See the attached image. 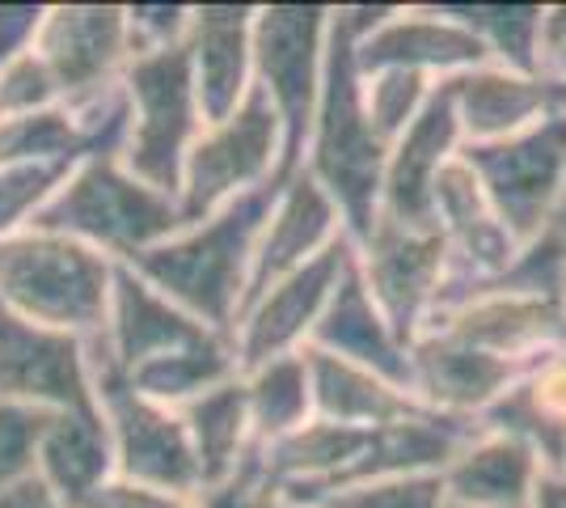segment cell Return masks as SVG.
I'll return each instance as SVG.
<instances>
[{"instance_id": "6da1fadb", "label": "cell", "mask_w": 566, "mask_h": 508, "mask_svg": "<svg viewBox=\"0 0 566 508\" xmlns=\"http://www.w3.org/2000/svg\"><path fill=\"white\" fill-rule=\"evenodd\" d=\"M275 191H280V183L241 195L212 217L182 225L174 238L136 255L127 267L144 276L161 297H169L174 305H182L190 318H199L208 331L233 339V326L245 305V289H250L254 246L271 217Z\"/></svg>"}, {"instance_id": "7a4b0ae2", "label": "cell", "mask_w": 566, "mask_h": 508, "mask_svg": "<svg viewBox=\"0 0 566 508\" xmlns=\"http://www.w3.org/2000/svg\"><path fill=\"white\" fill-rule=\"evenodd\" d=\"M385 157H389V145L373 132V123L364 115V90H359V69H355V30L338 4L331 18L322 97L313 111L301 169L338 204L352 242H359L373 229L380 212Z\"/></svg>"}, {"instance_id": "3957f363", "label": "cell", "mask_w": 566, "mask_h": 508, "mask_svg": "<svg viewBox=\"0 0 566 508\" xmlns=\"http://www.w3.org/2000/svg\"><path fill=\"white\" fill-rule=\"evenodd\" d=\"M34 225L90 246L111 263H132L174 238L182 229V212L174 195L136 178L123 157H81L39 208Z\"/></svg>"}, {"instance_id": "277c9868", "label": "cell", "mask_w": 566, "mask_h": 508, "mask_svg": "<svg viewBox=\"0 0 566 508\" xmlns=\"http://www.w3.org/2000/svg\"><path fill=\"white\" fill-rule=\"evenodd\" d=\"M115 263L90 246L30 225L0 242V310L94 343L111 310Z\"/></svg>"}, {"instance_id": "5b68a950", "label": "cell", "mask_w": 566, "mask_h": 508, "mask_svg": "<svg viewBox=\"0 0 566 508\" xmlns=\"http://www.w3.org/2000/svg\"><path fill=\"white\" fill-rule=\"evenodd\" d=\"M326 4H262L254 9V85L271 102L283 127V178L305 162L308 127L322 97L326 43H331Z\"/></svg>"}, {"instance_id": "8992f818", "label": "cell", "mask_w": 566, "mask_h": 508, "mask_svg": "<svg viewBox=\"0 0 566 508\" xmlns=\"http://www.w3.org/2000/svg\"><path fill=\"white\" fill-rule=\"evenodd\" d=\"M283 183V127L254 85L229 120L208 123L190 145L178 178L182 225L212 217L241 195Z\"/></svg>"}, {"instance_id": "52a82bcc", "label": "cell", "mask_w": 566, "mask_h": 508, "mask_svg": "<svg viewBox=\"0 0 566 508\" xmlns=\"http://www.w3.org/2000/svg\"><path fill=\"white\" fill-rule=\"evenodd\" d=\"M123 94H127V111H132L123 166L136 178H144L148 187L178 199L182 162L203 132L187 43L153 51V55H136L123 73Z\"/></svg>"}, {"instance_id": "ba28073f", "label": "cell", "mask_w": 566, "mask_h": 508, "mask_svg": "<svg viewBox=\"0 0 566 508\" xmlns=\"http://www.w3.org/2000/svg\"><path fill=\"white\" fill-rule=\"evenodd\" d=\"M461 157L520 246L545 234L566 204V111L495 145H461Z\"/></svg>"}, {"instance_id": "9c48e42d", "label": "cell", "mask_w": 566, "mask_h": 508, "mask_svg": "<svg viewBox=\"0 0 566 508\" xmlns=\"http://www.w3.org/2000/svg\"><path fill=\"white\" fill-rule=\"evenodd\" d=\"M90 364H94L97 412L106 419L111 445H115L118 479L157 487V491L182 496V500H203V479H199V462L190 449L182 415L144 398L140 390H132L127 377L97 364L94 356Z\"/></svg>"}, {"instance_id": "30bf717a", "label": "cell", "mask_w": 566, "mask_h": 508, "mask_svg": "<svg viewBox=\"0 0 566 508\" xmlns=\"http://www.w3.org/2000/svg\"><path fill=\"white\" fill-rule=\"evenodd\" d=\"M352 255L380 314L389 318V326L406 343H415L427 331L440 305V292L449 284V246L440 229H410L377 217L373 229L352 242Z\"/></svg>"}, {"instance_id": "8fae6325", "label": "cell", "mask_w": 566, "mask_h": 508, "mask_svg": "<svg viewBox=\"0 0 566 508\" xmlns=\"http://www.w3.org/2000/svg\"><path fill=\"white\" fill-rule=\"evenodd\" d=\"M34 55L48 64L64 106L115 90L132 64L127 4H48Z\"/></svg>"}, {"instance_id": "7c38bea8", "label": "cell", "mask_w": 566, "mask_h": 508, "mask_svg": "<svg viewBox=\"0 0 566 508\" xmlns=\"http://www.w3.org/2000/svg\"><path fill=\"white\" fill-rule=\"evenodd\" d=\"M352 263V238L334 242L326 255H317L313 263L287 271L266 292H259L233 326V352L237 369H254L275 356H292L308 348L317 318L326 314L334 289L343 280V271Z\"/></svg>"}, {"instance_id": "4fadbf2b", "label": "cell", "mask_w": 566, "mask_h": 508, "mask_svg": "<svg viewBox=\"0 0 566 508\" xmlns=\"http://www.w3.org/2000/svg\"><path fill=\"white\" fill-rule=\"evenodd\" d=\"M0 398L43 415L97 403L90 343L0 310Z\"/></svg>"}, {"instance_id": "5bb4252c", "label": "cell", "mask_w": 566, "mask_h": 508, "mask_svg": "<svg viewBox=\"0 0 566 508\" xmlns=\"http://www.w3.org/2000/svg\"><path fill=\"white\" fill-rule=\"evenodd\" d=\"M427 331H444L478 352L533 369L545 356L566 352V301L528 292H473L431 318Z\"/></svg>"}, {"instance_id": "9a60e30c", "label": "cell", "mask_w": 566, "mask_h": 508, "mask_svg": "<svg viewBox=\"0 0 566 508\" xmlns=\"http://www.w3.org/2000/svg\"><path fill=\"white\" fill-rule=\"evenodd\" d=\"M482 64H491L486 48L457 18H449L444 4H394L377 30L355 39L359 73L401 69L427 81H449Z\"/></svg>"}, {"instance_id": "2e32d148", "label": "cell", "mask_w": 566, "mask_h": 508, "mask_svg": "<svg viewBox=\"0 0 566 508\" xmlns=\"http://www.w3.org/2000/svg\"><path fill=\"white\" fill-rule=\"evenodd\" d=\"M208 339H224L208 331L199 318H190L182 305L153 289L144 276H136L127 263H115V284H111V310L102 335L90 343V356L115 373H132L140 364L169 356L178 348H195Z\"/></svg>"}, {"instance_id": "e0dca14e", "label": "cell", "mask_w": 566, "mask_h": 508, "mask_svg": "<svg viewBox=\"0 0 566 508\" xmlns=\"http://www.w3.org/2000/svg\"><path fill=\"white\" fill-rule=\"evenodd\" d=\"M461 123L452 111V94L444 81H436V90L419 111V120L401 132L389 145L385 157V178H380V212L377 217L410 225V229H436L431 220V195L436 183L452 157L461 153Z\"/></svg>"}, {"instance_id": "ac0fdd59", "label": "cell", "mask_w": 566, "mask_h": 508, "mask_svg": "<svg viewBox=\"0 0 566 508\" xmlns=\"http://www.w3.org/2000/svg\"><path fill=\"white\" fill-rule=\"evenodd\" d=\"M431 220L440 229V238L449 246V284L444 292L461 284L491 280L503 267L516 259L520 242L507 234V225L499 220L495 204L486 199L478 174L465 166V157L457 153L431 195ZM440 292V297H444Z\"/></svg>"}, {"instance_id": "d6986e66", "label": "cell", "mask_w": 566, "mask_h": 508, "mask_svg": "<svg viewBox=\"0 0 566 508\" xmlns=\"http://www.w3.org/2000/svg\"><path fill=\"white\" fill-rule=\"evenodd\" d=\"M465 145H495L533 123L566 111V81L549 73H516L503 64H482L444 81Z\"/></svg>"}, {"instance_id": "ffe728a7", "label": "cell", "mask_w": 566, "mask_h": 508, "mask_svg": "<svg viewBox=\"0 0 566 508\" xmlns=\"http://www.w3.org/2000/svg\"><path fill=\"white\" fill-rule=\"evenodd\" d=\"M343 238H347V225H343V212H338V204H334L331 195L322 191L305 169L283 178L280 191H275V204H271V217H266L259 234V246H254L245 305L259 292L271 289L275 280H283L287 271L313 263L317 255H326Z\"/></svg>"}, {"instance_id": "44dd1931", "label": "cell", "mask_w": 566, "mask_h": 508, "mask_svg": "<svg viewBox=\"0 0 566 508\" xmlns=\"http://www.w3.org/2000/svg\"><path fill=\"white\" fill-rule=\"evenodd\" d=\"M528 369L478 352L444 331H423L410 343V394L431 412L478 424L482 412Z\"/></svg>"}, {"instance_id": "7402d4cb", "label": "cell", "mask_w": 566, "mask_h": 508, "mask_svg": "<svg viewBox=\"0 0 566 508\" xmlns=\"http://www.w3.org/2000/svg\"><path fill=\"white\" fill-rule=\"evenodd\" d=\"M187 60L203 127L229 120L254 90V4H190Z\"/></svg>"}, {"instance_id": "603a6c76", "label": "cell", "mask_w": 566, "mask_h": 508, "mask_svg": "<svg viewBox=\"0 0 566 508\" xmlns=\"http://www.w3.org/2000/svg\"><path fill=\"white\" fill-rule=\"evenodd\" d=\"M308 348L331 352L338 361H352L368 373H377L394 386L410 390V343L389 326V318L380 314V305L373 301V292L364 289L359 271H355V255L338 289H334L326 314L317 318Z\"/></svg>"}, {"instance_id": "cb8c5ba5", "label": "cell", "mask_w": 566, "mask_h": 508, "mask_svg": "<svg viewBox=\"0 0 566 508\" xmlns=\"http://www.w3.org/2000/svg\"><path fill=\"white\" fill-rule=\"evenodd\" d=\"M542 470L545 462L524 440L478 428L440 470V484L452 508H528Z\"/></svg>"}, {"instance_id": "d4e9b609", "label": "cell", "mask_w": 566, "mask_h": 508, "mask_svg": "<svg viewBox=\"0 0 566 508\" xmlns=\"http://www.w3.org/2000/svg\"><path fill=\"white\" fill-rule=\"evenodd\" d=\"M34 475L69 508L81 505L106 479H115V445H111V428L97 412V403L48 415L39 433Z\"/></svg>"}, {"instance_id": "484cf974", "label": "cell", "mask_w": 566, "mask_h": 508, "mask_svg": "<svg viewBox=\"0 0 566 508\" xmlns=\"http://www.w3.org/2000/svg\"><path fill=\"white\" fill-rule=\"evenodd\" d=\"M478 428L516 436L545 462V470H558L566 449V352L545 356L516 377L482 412Z\"/></svg>"}, {"instance_id": "4316f807", "label": "cell", "mask_w": 566, "mask_h": 508, "mask_svg": "<svg viewBox=\"0 0 566 508\" xmlns=\"http://www.w3.org/2000/svg\"><path fill=\"white\" fill-rule=\"evenodd\" d=\"M308 382H313V415L331 419V424H347V428H385L410 415H423V407L406 386H394L377 373L359 369L352 361H338L331 352L305 348Z\"/></svg>"}, {"instance_id": "83f0119b", "label": "cell", "mask_w": 566, "mask_h": 508, "mask_svg": "<svg viewBox=\"0 0 566 508\" xmlns=\"http://www.w3.org/2000/svg\"><path fill=\"white\" fill-rule=\"evenodd\" d=\"M187 424L190 449L199 462V479H203V500L237 484V475L245 470V462L254 454V428H250V407H245V386L241 373L224 386L208 390L199 398H190L187 407H178Z\"/></svg>"}, {"instance_id": "f1b7e54d", "label": "cell", "mask_w": 566, "mask_h": 508, "mask_svg": "<svg viewBox=\"0 0 566 508\" xmlns=\"http://www.w3.org/2000/svg\"><path fill=\"white\" fill-rule=\"evenodd\" d=\"M241 386H245L254 445H271L313 419V382H308L305 348L292 356H275V361L245 369Z\"/></svg>"}, {"instance_id": "f546056e", "label": "cell", "mask_w": 566, "mask_h": 508, "mask_svg": "<svg viewBox=\"0 0 566 508\" xmlns=\"http://www.w3.org/2000/svg\"><path fill=\"white\" fill-rule=\"evenodd\" d=\"M237 373V352L233 339H208V343H195V348H178L169 356L140 364L127 373L132 390H140L144 398L161 403V407H187L190 398L208 394V390L233 382ZM123 377V373H118Z\"/></svg>"}, {"instance_id": "4dcf8cb0", "label": "cell", "mask_w": 566, "mask_h": 508, "mask_svg": "<svg viewBox=\"0 0 566 508\" xmlns=\"http://www.w3.org/2000/svg\"><path fill=\"white\" fill-rule=\"evenodd\" d=\"M449 18L486 48L491 64L516 73H549L545 64V4H444Z\"/></svg>"}, {"instance_id": "1f68e13d", "label": "cell", "mask_w": 566, "mask_h": 508, "mask_svg": "<svg viewBox=\"0 0 566 508\" xmlns=\"http://www.w3.org/2000/svg\"><path fill=\"white\" fill-rule=\"evenodd\" d=\"M85 157L69 106L0 123V166H76Z\"/></svg>"}, {"instance_id": "d6a6232c", "label": "cell", "mask_w": 566, "mask_h": 508, "mask_svg": "<svg viewBox=\"0 0 566 508\" xmlns=\"http://www.w3.org/2000/svg\"><path fill=\"white\" fill-rule=\"evenodd\" d=\"M359 90H364V115L373 123V132L385 145H394L401 132L419 120L436 81L419 73H401V69H380V73H359Z\"/></svg>"}, {"instance_id": "836d02e7", "label": "cell", "mask_w": 566, "mask_h": 508, "mask_svg": "<svg viewBox=\"0 0 566 508\" xmlns=\"http://www.w3.org/2000/svg\"><path fill=\"white\" fill-rule=\"evenodd\" d=\"M72 166H0V242L34 225L39 208Z\"/></svg>"}, {"instance_id": "e575fe53", "label": "cell", "mask_w": 566, "mask_h": 508, "mask_svg": "<svg viewBox=\"0 0 566 508\" xmlns=\"http://www.w3.org/2000/svg\"><path fill=\"white\" fill-rule=\"evenodd\" d=\"M51 106H64V102H60V90L51 81L48 64L34 55V48L9 64H0V123L39 115Z\"/></svg>"}, {"instance_id": "d590c367", "label": "cell", "mask_w": 566, "mask_h": 508, "mask_svg": "<svg viewBox=\"0 0 566 508\" xmlns=\"http://www.w3.org/2000/svg\"><path fill=\"white\" fill-rule=\"evenodd\" d=\"M317 508H449V496H444L440 475H410V479L347 487Z\"/></svg>"}, {"instance_id": "8d00e7d4", "label": "cell", "mask_w": 566, "mask_h": 508, "mask_svg": "<svg viewBox=\"0 0 566 508\" xmlns=\"http://www.w3.org/2000/svg\"><path fill=\"white\" fill-rule=\"evenodd\" d=\"M43 424H48L43 412H30V407L0 398V491L25 479V475H34V454H39Z\"/></svg>"}, {"instance_id": "74e56055", "label": "cell", "mask_w": 566, "mask_h": 508, "mask_svg": "<svg viewBox=\"0 0 566 508\" xmlns=\"http://www.w3.org/2000/svg\"><path fill=\"white\" fill-rule=\"evenodd\" d=\"M190 34V4H127V43L132 60L153 51L182 48Z\"/></svg>"}, {"instance_id": "f35d334b", "label": "cell", "mask_w": 566, "mask_h": 508, "mask_svg": "<svg viewBox=\"0 0 566 508\" xmlns=\"http://www.w3.org/2000/svg\"><path fill=\"white\" fill-rule=\"evenodd\" d=\"M76 508H199V500H182V496H169L157 487L132 484V479H106V484L90 491Z\"/></svg>"}, {"instance_id": "ab89813d", "label": "cell", "mask_w": 566, "mask_h": 508, "mask_svg": "<svg viewBox=\"0 0 566 508\" xmlns=\"http://www.w3.org/2000/svg\"><path fill=\"white\" fill-rule=\"evenodd\" d=\"M48 4H0V64L34 48Z\"/></svg>"}, {"instance_id": "60d3db41", "label": "cell", "mask_w": 566, "mask_h": 508, "mask_svg": "<svg viewBox=\"0 0 566 508\" xmlns=\"http://www.w3.org/2000/svg\"><path fill=\"white\" fill-rule=\"evenodd\" d=\"M208 505L212 508H305V505H296V500H287V496H280V491H271V487H254V484L224 487V491L208 496Z\"/></svg>"}, {"instance_id": "b9f144b4", "label": "cell", "mask_w": 566, "mask_h": 508, "mask_svg": "<svg viewBox=\"0 0 566 508\" xmlns=\"http://www.w3.org/2000/svg\"><path fill=\"white\" fill-rule=\"evenodd\" d=\"M0 508H69L39 475H25L13 487L0 491Z\"/></svg>"}, {"instance_id": "7bdbcfd3", "label": "cell", "mask_w": 566, "mask_h": 508, "mask_svg": "<svg viewBox=\"0 0 566 508\" xmlns=\"http://www.w3.org/2000/svg\"><path fill=\"white\" fill-rule=\"evenodd\" d=\"M528 508H566V475L563 470H542V479L533 487Z\"/></svg>"}, {"instance_id": "ee69618b", "label": "cell", "mask_w": 566, "mask_h": 508, "mask_svg": "<svg viewBox=\"0 0 566 508\" xmlns=\"http://www.w3.org/2000/svg\"><path fill=\"white\" fill-rule=\"evenodd\" d=\"M549 55H566V4H545V64Z\"/></svg>"}, {"instance_id": "f6af8a7d", "label": "cell", "mask_w": 566, "mask_h": 508, "mask_svg": "<svg viewBox=\"0 0 566 508\" xmlns=\"http://www.w3.org/2000/svg\"><path fill=\"white\" fill-rule=\"evenodd\" d=\"M549 225L558 229V238H563V250H566V204H563V208H558V217L549 220Z\"/></svg>"}, {"instance_id": "bcb514c9", "label": "cell", "mask_w": 566, "mask_h": 508, "mask_svg": "<svg viewBox=\"0 0 566 508\" xmlns=\"http://www.w3.org/2000/svg\"><path fill=\"white\" fill-rule=\"evenodd\" d=\"M549 69H554V73L566 81V55H549Z\"/></svg>"}, {"instance_id": "7dc6e473", "label": "cell", "mask_w": 566, "mask_h": 508, "mask_svg": "<svg viewBox=\"0 0 566 508\" xmlns=\"http://www.w3.org/2000/svg\"><path fill=\"white\" fill-rule=\"evenodd\" d=\"M558 470H563V475H566V449H563V466H558Z\"/></svg>"}, {"instance_id": "c3c4849f", "label": "cell", "mask_w": 566, "mask_h": 508, "mask_svg": "<svg viewBox=\"0 0 566 508\" xmlns=\"http://www.w3.org/2000/svg\"><path fill=\"white\" fill-rule=\"evenodd\" d=\"M199 508H212V505H208V500H199Z\"/></svg>"}, {"instance_id": "681fc988", "label": "cell", "mask_w": 566, "mask_h": 508, "mask_svg": "<svg viewBox=\"0 0 566 508\" xmlns=\"http://www.w3.org/2000/svg\"><path fill=\"white\" fill-rule=\"evenodd\" d=\"M449 508H452V505H449Z\"/></svg>"}]
</instances>
